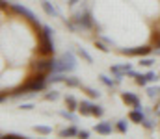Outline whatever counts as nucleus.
I'll list each match as a JSON object with an SVG mask.
<instances>
[{
	"mask_svg": "<svg viewBox=\"0 0 160 139\" xmlns=\"http://www.w3.org/2000/svg\"><path fill=\"white\" fill-rule=\"evenodd\" d=\"M75 67H77V59H75L73 52H65V54L56 61L54 71H56V72H69V71H75Z\"/></svg>",
	"mask_w": 160,
	"mask_h": 139,
	"instance_id": "nucleus-1",
	"label": "nucleus"
},
{
	"mask_svg": "<svg viewBox=\"0 0 160 139\" xmlns=\"http://www.w3.org/2000/svg\"><path fill=\"white\" fill-rule=\"evenodd\" d=\"M45 87V74L43 72H39L38 76H34L26 86H22V87H19L17 91H15V95H21V93H28V91H32V93H36V91H41Z\"/></svg>",
	"mask_w": 160,
	"mask_h": 139,
	"instance_id": "nucleus-2",
	"label": "nucleus"
},
{
	"mask_svg": "<svg viewBox=\"0 0 160 139\" xmlns=\"http://www.w3.org/2000/svg\"><path fill=\"white\" fill-rule=\"evenodd\" d=\"M50 34H52V30H50L48 26H43V32H41V45H39V52L43 56L54 52V43H52V39H50Z\"/></svg>",
	"mask_w": 160,
	"mask_h": 139,
	"instance_id": "nucleus-3",
	"label": "nucleus"
},
{
	"mask_svg": "<svg viewBox=\"0 0 160 139\" xmlns=\"http://www.w3.org/2000/svg\"><path fill=\"white\" fill-rule=\"evenodd\" d=\"M54 67H56V61H54V59H43V61H38V63H36V69H38V72L54 71Z\"/></svg>",
	"mask_w": 160,
	"mask_h": 139,
	"instance_id": "nucleus-4",
	"label": "nucleus"
},
{
	"mask_svg": "<svg viewBox=\"0 0 160 139\" xmlns=\"http://www.w3.org/2000/svg\"><path fill=\"white\" fill-rule=\"evenodd\" d=\"M149 46H136V48H123V54L127 56H145L149 54Z\"/></svg>",
	"mask_w": 160,
	"mask_h": 139,
	"instance_id": "nucleus-5",
	"label": "nucleus"
},
{
	"mask_svg": "<svg viewBox=\"0 0 160 139\" xmlns=\"http://www.w3.org/2000/svg\"><path fill=\"white\" fill-rule=\"evenodd\" d=\"M75 21L78 22L82 28H89V26L93 24V22H91V17H89V13H84V15H82V13H77Z\"/></svg>",
	"mask_w": 160,
	"mask_h": 139,
	"instance_id": "nucleus-6",
	"label": "nucleus"
},
{
	"mask_svg": "<svg viewBox=\"0 0 160 139\" xmlns=\"http://www.w3.org/2000/svg\"><path fill=\"white\" fill-rule=\"evenodd\" d=\"M13 7H15V11H19V13H22L24 17H28L30 21H36V15L30 11V9H26L24 6H19V4H13Z\"/></svg>",
	"mask_w": 160,
	"mask_h": 139,
	"instance_id": "nucleus-7",
	"label": "nucleus"
},
{
	"mask_svg": "<svg viewBox=\"0 0 160 139\" xmlns=\"http://www.w3.org/2000/svg\"><path fill=\"white\" fill-rule=\"evenodd\" d=\"M121 96H123V100H125L127 104H132L134 108H136V106H140V100H138V96H136V95H132V93H123Z\"/></svg>",
	"mask_w": 160,
	"mask_h": 139,
	"instance_id": "nucleus-8",
	"label": "nucleus"
},
{
	"mask_svg": "<svg viewBox=\"0 0 160 139\" xmlns=\"http://www.w3.org/2000/svg\"><path fill=\"white\" fill-rule=\"evenodd\" d=\"M95 130H97V134L108 136V134L112 132V124H110V123H101V124H97V126H95Z\"/></svg>",
	"mask_w": 160,
	"mask_h": 139,
	"instance_id": "nucleus-9",
	"label": "nucleus"
},
{
	"mask_svg": "<svg viewBox=\"0 0 160 139\" xmlns=\"http://www.w3.org/2000/svg\"><path fill=\"white\" fill-rule=\"evenodd\" d=\"M41 6H43V9H45V13H47V15H50V17H54V15H58V11L54 9V6H52L50 2H47V0H43V2H41Z\"/></svg>",
	"mask_w": 160,
	"mask_h": 139,
	"instance_id": "nucleus-10",
	"label": "nucleus"
},
{
	"mask_svg": "<svg viewBox=\"0 0 160 139\" xmlns=\"http://www.w3.org/2000/svg\"><path fill=\"white\" fill-rule=\"evenodd\" d=\"M91 108H93L91 102H88V100H82V102H80V109H82L84 115H91Z\"/></svg>",
	"mask_w": 160,
	"mask_h": 139,
	"instance_id": "nucleus-11",
	"label": "nucleus"
},
{
	"mask_svg": "<svg viewBox=\"0 0 160 139\" xmlns=\"http://www.w3.org/2000/svg\"><path fill=\"white\" fill-rule=\"evenodd\" d=\"M130 121H134V123H143V113H142V109L132 111V113H130Z\"/></svg>",
	"mask_w": 160,
	"mask_h": 139,
	"instance_id": "nucleus-12",
	"label": "nucleus"
},
{
	"mask_svg": "<svg viewBox=\"0 0 160 139\" xmlns=\"http://www.w3.org/2000/svg\"><path fill=\"white\" fill-rule=\"evenodd\" d=\"M65 102H67V106H69V109H77V106H78V102L75 100V96H71V95H67V98H65Z\"/></svg>",
	"mask_w": 160,
	"mask_h": 139,
	"instance_id": "nucleus-13",
	"label": "nucleus"
},
{
	"mask_svg": "<svg viewBox=\"0 0 160 139\" xmlns=\"http://www.w3.org/2000/svg\"><path fill=\"white\" fill-rule=\"evenodd\" d=\"M78 134V130L77 128H65V130H62V137H69V136H77Z\"/></svg>",
	"mask_w": 160,
	"mask_h": 139,
	"instance_id": "nucleus-14",
	"label": "nucleus"
},
{
	"mask_svg": "<svg viewBox=\"0 0 160 139\" xmlns=\"http://www.w3.org/2000/svg\"><path fill=\"white\" fill-rule=\"evenodd\" d=\"M63 82H65L69 87H78V86H80V82L77 80V78H73V76H69V78L65 76V80H63Z\"/></svg>",
	"mask_w": 160,
	"mask_h": 139,
	"instance_id": "nucleus-15",
	"label": "nucleus"
},
{
	"mask_svg": "<svg viewBox=\"0 0 160 139\" xmlns=\"http://www.w3.org/2000/svg\"><path fill=\"white\" fill-rule=\"evenodd\" d=\"M34 130H36V132H39V134H45V136H48V134L52 132V128H50V126H36Z\"/></svg>",
	"mask_w": 160,
	"mask_h": 139,
	"instance_id": "nucleus-16",
	"label": "nucleus"
},
{
	"mask_svg": "<svg viewBox=\"0 0 160 139\" xmlns=\"http://www.w3.org/2000/svg\"><path fill=\"white\" fill-rule=\"evenodd\" d=\"M78 54L82 56V58H84V59H86V61H89V63L93 61V58H91V56H89V54H88V52H86V50H84L82 46H78Z\"/></svg>",
	"mask_w": 160,
	"mask_h": 139,
	"instance_id": "nucleus-17",
	"label": "nucleus"
},
{
	"mask_svg": "<svg viewBox=\"0 0 160 139\" xmlns=\"http://www.w3.org/2000/svg\"><path fill=\"white\" fill-rule=\"evenodd\" d=\"M102 113H104V109H102L101 106H93V108H91V115H97V117H101Z\"/></svg>",
	"mask_w": 160,
	"mask_h": 139,
	"instance_id": "nucleus-18",
	"label": "nucleus"
},
{
	"mask_svg": "<svg viewBox=\"0 0 160 139\" xmlns=\"http://www.w3.org/2000/svg\"><path fill=\"white\" fill-rule=\"evenodd\" d=\"M99 78H101V82H102V84H106V86H110V87H112V86H114V82H112V80H110V78H108V76H104V74H101V76H99Z\"/></svg>",
	"mask_w": 160,
	"mask_h": 139,
	"instance_id": "nucleus-19",
	"label": "nucleus"
},
{
	"mask_svg": "<svg viewBox=\"0 0 160 139\" xmlns=\"http://www.w3.org/2000/svg\"><path fill=\"white\" fill-rule=\"evenodd\" d=\"M60 80H65V76H62V74H52V76L48 78V82H60Z\"/></svg>",
	"mask_w": 160,
	"mask_h": 139,
	"instance_id": "nucleus-20",
	"label": "nucleus"
},
{
	"mask_svg": "<svg viewBox=\"0 0 160 139\" xmlns=\"http://www.w3.org/2000/svg\"><path fill=\"white\" fill-rule=\"evenodd\" d=\"M136 82H138L140 86H145V82H147V76H142V74H136Z\"/></svg>",
	"mask_w": 160,
	"mask_h": 139,
	"instance_id": "nucleus-21",
	"label": "nucleus"
},
{
	"mask_svg": "<svg viewBox=\"0 0 160 139\" xmlns=\"http://www.w3.org/2000/svg\"><path fill=\"white\" fill-rule=\"evenodd\" d=\"M47 100H56L58 98V91H50V93H47V96H45Z\"/></svg>",
	"mask_w": 160,
	"mask_h": 139,
	"instance_id": "nucleus-22",
	"label": "nucleus"
},
{
	"mask_svg": "<svg viewBox=\"0 0 160 139\" xmlns=\"http://www.w3.org/2000/svg\"><path fill=\"white\" fill-rule=\"evenodd\" d=\"M86 91H88V95H89L91 98H99V95H101V93H99V91H95V89H89V87H88Z\"/></svg>",
	"mask_w": 160,
	"mask_h": 139,
	"instance_id": "nucleus-23",
	"label": "nucleus"
},
{
	"mask_svg": "<svg viewBox=\"0 0 160 139\" xmlns=\"http://www.w3.org/2000/svg\"><path fill=\"white\" fill-rule=\"evenodd\" d=\"M118 130L123 132V134L127 132V123H125V121H119V123H118Z\"/></svg>",
	"mask_w": 160,
	"mask_h": 139,
	"instance_id": "nucleus-24",
	"label": "nucleus"
},
{
	"mask_svg": "<svg viewBox=\"0 0 160 139\" xmlns=\"http://www.w3.org/2000/svg\"><path fill=\"white\" fill-rule=\"evenodd\" d=\"M62 115H63L65 119H69V121H77V117H75L73 113H69V111H62Z\"/></svg>",
	"mask_w": 160,
	"mask_h": 139,
	"instance_id": "nucleus-25",
	"label": "nucleus"
},
{
	"mask_svg": "<svg viewBox=\"0 0 160 139\" xmlns=\"http://www.w3.org/2000/svg\"><path fill=\"white\" fill-rule=\"evenodd\" d=\"M158 91H160L158 87H149V89H147V95H149V96H155Z\"/></svg>",
	"mask_w": 160,
	"mask_h": 139,
	"instance_id": "nucleus-26",
	"label": "nucleus"
},
{
	"mask_svg": "<svg viewBox=\"0 0 160 139\" xmlns=\"http://www.w3.org/2000/svg\"><path fill=\"white\" fill-rule=\"evenodd\" d=\"M145 76H147V80H149V82H155V80H157V78H158V76H157V74H155V72H147V74H145Z\"/></svg>",
	"mask_w": 160,
	"mask_h": 139,
	"instance_id": "nucleus-27",
	"label": "nucleus"
},
{
	"mask_svg": "<svg viewBox=\"0 0 160 139\" xmlns=\"http://www.w3.org/2000/svg\"><path fill=\"white\" fill-rule=\"evenodd\" d=\"M140 63H142V65H145V67H151V65H153L155 61H153V59H142Z\"/></svg>",
	"mask_w": 160,
	"mask_h": 139,
	"instance_id": "nucleus-28",
	"label": "nucleus"
},
{
	"mask_svg": "<svg viewBox=\"0 0 160 139\" xmlns=\"http://www.w3.org/2000/svg\"><path fill=\"white\" fill-rule=\"evenodd\" d=\"M4 137L6 139H17V137H22V136H17V134H6Z\"/></svg>",
	"mask_w": 160,
	"mask_h": 139,
	"instance_id": "nucleus-29",
	"label": "nucleus"
},
{
	"mask_svg": "<svg viewBox=\"0 0 160 139\" xmlns=\"http://www.w3.org/2000/svg\"><path fill=\"white\" fill-rule=\"evenodd\" d=\"M78 136L86 139V137H89V132H88V130H82V132H78Z\"/></svg>",
	"mask_w": 160,
	"mask_h": 139,
	"instance_id": "nucleus-30",
	"label": "nucleus"
},
{
	"mask_svg": "<svg viewBox=\"0 0 160 139\" xmlns=\"http://www.w3.org/2000/svg\"><path fill=\"white\" fill-rule=\"evenodd\" d=\"M21 108H22V109H32V108H34V106H32V104H22V106H21Z\"/></svg>",
	"mask_w": 160,
	"mask_h": 139,
	"instance_id": "nucleus-31",
	"label": "nucleus"
},
{
	"mask_svg": "<svg viewBox=\"0 0 160 139\" xmlns=\"http://www.w3.org/2000/svg\"><path fill=\"white\" fill-rule=\"evenodd\" d=\"M143 124H145L147 128H153V123H151V121H145V119H143Z\"/></svg>",
	"mask_w": 160,
	"mask_h": 139,
	"instance_id": "nucleus-32",
	"label": "nucleus"
},
{
	"mask_svg": "<svg viewBox=\"0 0 160 139\" xmlns=\"http://www.w3.org/2000/svg\"><path fill=\"white\" fill-rule=\"evenodd\" d=\"M97 48H101V50H102V52H108V48H104V46L101 45V43H97Z\"/></svg>",
	"mask_w": 160,
	"mask_h": 139,
	"instance_id": "nucleus-33",
	"label": "nucleus"
},
{
	"mask_svg": "<svg viewBox=\"0 0 160 139\" xmlns=\"http://www.w3.org/2000/svg\"><path fill=\"white\" fill-rule=\"evenodd\" d=\"M80 0H69V6H75V4H78Z\"/></svg>",
	"mask_w": 160,
	"mask_h": 139,
	"instance_id": "nucleus-34",
	"label": "nucleus"
}]
</instances>
